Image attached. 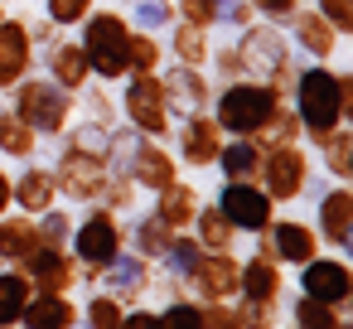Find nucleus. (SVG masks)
Returning a JSON list of instances; mask_svg holds the SVG:
<instances>
[{"instance_id": "6e6552de", "label": "nucleus", "mask_w": 353, "mask_h": 329, "mask_svg": "<svg viewBox=\"0 0 353 329\" xmlns=\"http://www.w3.org/2000/svg\"><path fill=\"white\" fill-rule=\"evenodd\" d=\"M300 34H305V44H310L314 54H329V49H334V39H329V30H324L319 20H305V25H300Z\"/></svg>"}, {"instance_id": "9d476101", "label": "nucleus", "mask_w": 353, "mask_h": 329, "mask_svg": "<svg viewBox=\"0 0 353 329\" xmlns=\"http://www.w3.org/2000/svg\"><path fill=\"white\" fill-rule=\"evenodd\" d=\"M276 237H281V252H285V257H305V252H310V237H305V228H281Z\"/></svg>"}, {"instance_id": "2eb2a0df", "label": "nucleus", "mask_w": 353, "mask_h": 329, "mask_svg": "<svg viewBox=\"0 0 353 329\" xmlns=\"http://www.w3.org/2000/svg\"><path fill=\"white\" fill-rule=\"evenodd\" d=\"M300 319H305V329H334V319H329L324 310H314V305H305V315H300Z\"/></svg>"}, {"instance_id": "ddd939ff", "label": "nucleus", "mask_w": 353, "mask_h": 329, "mask_svg": "<svg viewBox=\"0 0 353 329\" xmlns=\"http://www.w3.org/2000/svg\"><path fill=\"white\" fill-rule=\"evenodd\" d=\"M49 10H54V20H78V15L88 10V0H54Z\"/></svg>"}, {"instance_id": "0eeeda50", "label": "nucleus", "mask_w": 353, "mask_h": 329, "mask_svg": "<svg viewBox=\"0 0 353 329\" xmlns=\"http://www.w3.org/2000/svg\"><path fill=\"white\" fill-rule=\"evenodd\" d=\"M20 305H25V290H20L15 276H6V281H0V324H10L20 315Z\"/></svg>"}, {"instance_id": "f03ea898", "label": "nucleus", "mask_w": 353, "mask_h": 329, "mask_svg": "<svg viewBox=\"0 0 353 329\" xmlns=\"http://www.w3.org/2000/svg\"><path fill=\"white\" fill-rule=\"evenodd\" d=\"M261 117H271V97L261 88H232L223 97V121L228 126H256Z\"/></svg>"}, {"instance_id": "39448f33", "label": "nucleus", "mask_w": 353, "mask_h": 329, "mask_svg": "<svg viewBox=\"0 0 353 329\" xmlns=\"http://www.w3.org/2000/svg\"><path fill=\"white\" fill-rule=\"evenodd\" d=\"M78 247H83V257L102 261V257H112V252H117V232H112L107 223H88V228H83V237H78Z\"/></svg>"}, {"instance_id": "f3484780", "label": "nucleus", "mask_w": 353, "mask_h": 329, "mask_svg": "<svg viewBox=\"0 0 353 329\" xmlns=\"http://www.w3.org/2000/svg\"><path fill=\"white\" fill-rule=\"evenodd\" d=\"M117 329H160V319H150V315H136V319H126V324H117Z\"/></svg>"}, {"instance_id": "a211bd4d", "label": "nucleus", "mask_w": 353, "mask_h": 329, "mask_svg": "<svg viewBox=\"0 0 353 329\" xmlns=\"http://www.w3.org/2000/svg\"><path fill=\"white\" fill-rule=\"evenodd\" d=\"M261 6H266V10H276V15H281V10H285V0H261Z\"/></svg>"}, {"instance_id": "9b49d317", "label": "nucleus", "mask_w": 353, "mask_h": 329, "mask_svg": "<svg viewBox=\"0 0 353 329\" xmlns=\"http://www.w3.org/2000/svg\"><path fill=\"white\" fill-rule=\"evenodd\" d=\"M208 150H213V131L208 126H194L189 131V160H208Z\"/></svg>"}, {"instance_id": "dca6fc26", "label": "nucleus", "mask_w": 353, "mask_h": 329, "mask_svg": "<svg viewBox=\"0 0 353 329\" xmlns=\"http://www.w3.org/2000/svg\"><path fill=\"white\" fill-rule=\"evenodd\" d=\"M165 15H170L165 6H141V10H136V20H141V25H165Z\"/></svg>"}, {"instance_id": "f8f14e48", "label": "nucleus", "mask_w": 353, "mask_h": 329, "mask_svg": "<svg viewBox=\"0 0 353 329\" xmlns=\"http://www.w3.org/2000/svg\"><path fill=\"white\" fill-rule=\"evenodd\" d=\"M343 208H348V199L339 194V199H329V208H324V218H329V237H343Z\"/></svg>"}, {"instance_id": "7ed1b4c3", "label": "nucleus", "mask_w": 353, "mask_h": 329, "mask_svg": "<svg viewBox=\"0 0 353 329\" xmlns=\"http://www.w3.org/2000/svg\"><path fill=\"white\" fill-rule=\"evenodd\" d=\"M223 208H228V218L242 223V228H261V223H266V199L252 194V189H228Z\"/></svg>"}, {"instance_id": "1a4fd4ad", "label": "nucleus", "mask_w": 353, "mask_h": 329, "mask_svg": "<svg viewBox=\"0 0 353 329\" xmlns=\"http://www.w3.org/2000/svg\"><path fill=\"white\" fill-rule=\"evenodd\" d=\"M20 199H25L30 208H44V203H49V179H39V175H30V179L20 184Z\"/></svg>"}, {"instance_id": "423d86ee", "label": "nucleus", "mask_w": 353, "mask_h": 329, "mask_svg": "<svg viewBox=\"0 0 353 329\" xmlns=\"http://www.w3.org/2000/svg\"><path fill=\"white\" fill-rule=\"evenodd\" d=\"M30 324H34V329H63V324H68V305H63V300H39V305H30Z\"/></svg>"}, {"instance_id": "f257e3e1", "label": "nucleus", "mask_w": 353, "mask_h": 329, "mask_svg": "<svg viewBox=\"0 0 353 329\" xmlns=\"http://www.w3.org/2000/svg\"><path fill=\"white\" fill-rule=\"evenodd\" d=\"M300 107H305V117L314 126H329L339 117V83L329 73H310L305 88H300Z\"/></svg>"}, {"instance_id": "6ab92c4d", "label": "nucleus", "mask_w": 353, "mask_h": 329, "mask_svg": "<svg viewBox=\"0 0 353 329\" xmlns=\"http://www.w3.org/2000/svg\"><path fill=\"white\" fill-rule=\"evenodd\" d=\"M6 194H10V189H6V179H0V203H6Z\"/></svg>"}, {"instance_id": "20e7f679", "label": "nucleus", "mask_w": 353, "mask_h": 329, "mask_svg": "<svg viewBox=\"0 0 353 329\" xmlns=\"http://www.w3.org/2000/svg\"><path fill=\"white\" fill-rule=\"evenodd\" d=\"M305 286H310V295H329V300H339V295L348 290V276H343V266H334V261H319V266H310Z\"/></svg>"}, {"instance_id": "4468645a", "label": "nucleus", "mask_w": 353, "mask_h": 329, "mask_svg": "<svg viewBox=\"0 0 353 329\" xmlns=\"http://www.w3.org/2000/svg\"><path fill=\"white\" fill-rule=\"evenodd\" d=\"M112 310H117V305L97 300V305H92V324H97V329H117V315H112Z\"/></svg>"}]
</instances>
